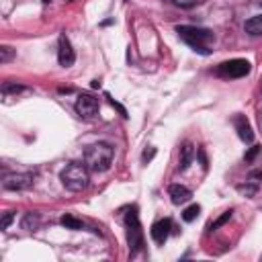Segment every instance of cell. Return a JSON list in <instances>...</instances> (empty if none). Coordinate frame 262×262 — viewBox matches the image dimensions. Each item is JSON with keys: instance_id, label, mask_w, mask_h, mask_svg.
<instances>
[{"instance_id": "obj_1", "label": "cell", "mask_w": 262, "mask_h": 262, "mask_svg": "<svg viewBox=\"0 0 262 262\" xmlns=\"http://www.w3.org/2000/svg\"><path fill=\"white\" fill-rule=\"evenodd\" d=\"M113 156H115L113 145L111 143H104V141H98V143H92V145L86 147V151H84V164L92 172H104V170L111 168Z\"/></svg>"}, {"instance_id": "obj_2", "label": "cell", "mask_w": 262, "mask_h": 262, "mask_svg": "<svg viewBox=\"0 0 262 262\" xmlns=\"http://www.w3.org/2000/svg\"><path fill=\"white\" fill-rule=\"evenodd\" d=\"M59 180H61V184H63L68 190L80 192V190H84V188L88 186V180H90V176H88V166H86V164H80V162H72V164H68V166L61 170Z\"/></svg>"}, {"instance_id": "obj_3", "label": "cell", "mask_w": 262, "mask_h": 262, "mask_svg": "<svg viewBox=\"0 0 262 262\" xmlns=\"http://www.w3.org/2000/svg\"><path fill=\"white\" fill-rule=\"evenodd\" d=\"M176 33H178V37H180L186 45H190L194 51H199V53H203V55L209 53V43L213 41V33H211V31L199 29V27L182 25V27L176 29Z\"/></svg>"}, {"instance_id": "obj_4", "label": "cell", "mask_w": 262, "mask_h": 262, "mask_svg": "<svg viewBox=\"0 0 262 262\" xmlns=\"http://www.w3.org/2000/svg\"><path fill=\"white\" fill-rule=\"evenodd\" d=\"M125 223H127V242H129V250L131 254H135L141 246H143V233H141V225H139V219H137V211L131 209L125 217Z\"/></svg>"}, {"instance_id": "obj_5", "label": "cell", "mask_w": 262, "mask_h": 262, "mask_svg": "<svg viewBox=\"0 0 262 262\" xmlns=\"http://www.w3.org/2000/svg\"><path fill=\"white\" fill-rule=\"evenodd\" d=\"M250 70H252L250 61L248 59H239V57L237 59L223 61V63L217 66V74L221 78H244V76L250 74Z\"/></svg>"}, {"instance_id": "obj_6", "label": "cell", "mask_w": 262, "mask_h": 262, "mask_svg": "<svg viewBox=\"0 0 262 262\" xmlns=\"http://www.w3.org/2000/svg\"><path fill=\"white\" fill-rule=\"evenodd\" d=\"M2 186L8 190H27L29 186H33V174L29 172H12V174H4L2 178Z\"/></svg>"}, {"instance_id": "obj_7", "label": "cell", "mask_w": 262, "mask_h": 262, "mask_svg": "<svg viewBox=\"0 0 262 262\" xmlns=\"http://www.w3.org/2000/svg\"><path fill=\"white\" fill-rule=\"evenodd\" d=\"M76 113L84 119H90L98 113V100L92 94H80L76 100Z\"/></svg>"}, {"instance_id": "obj_8", "label": "cell", "mask_w": 262, "mask_h": 262, "mask_svg": "<svg viewBox=\"0 0 262 262\" xmlns=\"http://www.w3.org/2000/svg\"><path fill=\"white\" fill-rule=\"evenodd\" d=\"M74 59H76V53H74V49H72L70 39H68L66 35H61L59 41H57V61H59V66L70 68V66L74 63Z\"/></svg>"}, {"instance_id": "obj_9", "label": "cell", "mask_w": 262, "mask_h": 262, "mask_svg": "<svg viewBox=\"0 0 262 262\" xmlns=\"http://www.w3.org/2000/svg\"><path fill=\"white\" fill-rule=\"evenodd\" d=\"M170 229H172V221H170V219H160V221H156V223L151 225V237H154V242L162 246V244L168 239Z\"/></svg>"}, {"instance_id": "obj_10", "label": "cell", "mask_w": 262, "mask_h": 262, "mask_svg": "<svg viewBox=\"0 0 262 262\" xmlns=\"http://www.w3.org/2000/svg\"><path fill=\"white\" fill-rule=\"evenodd\" d=\"M233 125H235V131H237L239 139L246 141V143H252V139H254V131H252L248 119H246L244 115H237V117L233 119Z\"/></svg>"}, {"instance_id": "obj_11", "label": "cell", "mask_w": 262, "mask_h": 262, "mask_svg": "<svg viewBox=\"0 0 262 262\" xmlns=\"http://www.w3.org/2000/svg\"><path fill=\"white\" fill-rule=\"evenodd\" d=\"M168 194H170V199H172L174 205H184V203H188L190 196H192V192H190L186 186H182V184H172V186L168 188Z\"/></svg>"}, {"instance_id": "obj_12", "label": "cell", "mask_w": 262, "mask_h": 262, "mask_svg": "<svg viewBox=\"0 0 262 262\" xmlns=\"http://www.w3.org/2000/svg\"><path fill=\"white\" fill-rule=\"evenodd\" d=\"M192 156H194V147L190 141H184L182 147H180V170H186L192 162Z\"/></svg>"}, {"instance_id": "obj_13", "label": "cell", "mask_w": 262, "mask_h": 262, "mask_svg": "<svg viewBox=\"0 0 262 262\" xmlns=\"http://www.w3.org/2000/svg\"><path fill=\"white\" fill-rule=\"evenodd\" d=\"M244 29H246L248 35H262V14H256L252 18H248Z\"/></svg>"}, {"instance_id": "obj_14", "label": "cell", "mask_w": 262, "mask_h": 262, "mask_svg": "<svg viewBox=\"0 0 262 262\" xmlns=\"http://www.w3.org/2000/svg\"><path fill=\"white\" fill-rule=\"evenodd\" d=\"M37 225H39V215L37 213H27L25 217H23V229H37Z\"/></svg>"}, {"instance_id": "obj_15", "label": "cell", "mask_w": 262, "mask_h": 262, "mask_svg": "<svg viewBox=\"0 0 262 262\" xmlns=\"http://www.w3.org/2000/svg\"><path fill=\"white\" fill-rule=\"evenodd\" d=\"M59 221H61V225H63L66 229H82V221L76 219L74 215H63Z\"/></svg>"}, {"instance_id": "obj_16", "label": "cell", "mask_w": 262, "mask_h": 262, "mask_svg": "<svg viewBox=\"0 0 262 262\" xmlns=\"http://www.w3.org/2000/svg\"><path fill=\"white\" fill-rule=\"evenodd\" d=\"M199 213H201V207H199V205H190V207L184 209L182 219H184V221H194V219L199 217Z\"/></svg>"}, {"instance_id": "obj_17", "label": "cell", "mask_w": 262, "mask_h": 262, "mask_svg": "<svg viewBox=\"0 0 262 262\" xmlns=\"http://www.w3.org/2000/svg\"><path fill=\"white\" fill-rule=\"evenodd\" d=\"M229 219H231V211H225V213H223V215H221L219 219H215V221H213V223L209 225V231H215L217 227H221V225H225V223H227Z\"/></svg>"}, {"instance_id": "obj_18", "label": "cell", "mask_w": 262, "mask_h": 262, "mask_svg": "<svg viewBox=\"0 0 262 262\" xmlns=\"http://www.w3.org/2000/svg\"><path fill=\"white\" fill-rule=\"evenodd\" d=\"M12 55H14V51H12L8 45H2V47H0V61H2V63L10 61V59H12Z\"/></svg>"}, {"instance_id": "obj_19", "label": "cell", "mask_w": 262, "mask_h": 262, "mask_svg": "<svg viewBox=\"0 0 262 262\" xmlns=\"http://www.w3.org/2000/svg\"><path fill=\"white\" fill-rule=\"evenodd\" d=\"M176 6H180V8H192V6H196V4H201L203 0H172Z\"/></svg>"}, {"instance_id": "obj_20", "label": "cell", "mask_w": 262, "mask_h": 262, "mask_svg": "<svg viewBox=\"0 0 262 262\" xmlns=\"http://www.w3.org/2000/svg\"><path fill=\"white\" fill-rule=\"evenodd\" d=\"M14 219V213H4V217H2V221H0V229H8V225H10V221Z\"/></svg>"}, {"instance_id": "obj_21", "label": "cell", "mask_w": 262, "mask_h": 262, "mask_svg": "<svg viewBox=\"0 0 262 262\" xmlns=\"http://www.w3.org/2000/svg\"><path fill=\"white\" fill-rule=\"evenodd\" d=\"M154 156H156V147H149V149H145V151H143V156H141V158H143V162L147 164V162H149Z\"/></svg>"}, {"instance_id": "obj_22", "label": "cell", "mask_w": 262, "mask_h": 262, "mask_svg": "<svg viewBox=\"0 0 262 262\" xmlns=\"http://www.w3.org/2000/svg\"><path fill=\"white\" fill-rule=\"evenodd\" d=\"M256 154H258V147H256V145H254V147H252V149H250V151H248V154H246V162H250V160H252V158H254V156H256Z\"/></svg>"}, {"instance_id": "obj_23", "label": "cell", "mask_w": 262, "mask_h": 262, "mask_svg": "<svg viewBox=\"0 0 262 262\" xmlns=\"http://www.w3.org/2000/svg\"><path fill=\"white\" fill-rule=\"evenodd\" d=\"M43 2H51V0H43Z\"/></svg>"}, {"instance_id": "obj_24", "label": "cell", "mask_w": 262, "mask_h": 262, "mask_svg": "<svg viewBox=\"0 0 262 262\" xmlns=\"http://www.w3.org/2000/svg\"><path fill=\"white\" fill-rule=\"evenodd\" d=\"M68 2H72V0H68Z\"/></svg>"}, {"instance_id": "obj_25", "label": "cell", "mask_w": 262, "mask_h": 262, "mask_svg": "<svg viewBox=\"0 0 262 262\" xmlns=\"http://www.w3.org/2000/svg\"><path fill=\"white\" fill-rule=\"evenodd\" d=\"M125 2H127V0H125Z\"/></svg>"}]
</instances>
